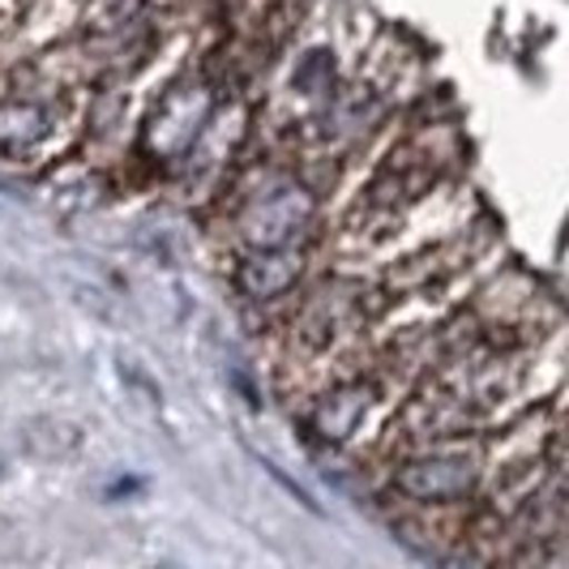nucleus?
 Returning <instances> with one entry per match:
<instances>
[{
	"instance_id": "f257e3e1",
	"label": "nucleus",
	"mask_w": 569,
	"mask_h": 569,
	"mask_svg": "<svg viewBox=\"0 0 569 569\" xmlns=\"http://www.w3.org/2000/svg\"><path fill=\"white\" fill-rule=\"evenodd\" d=\"M390 485L416 506H462L485 488V446L480 441H432L402 450Z\"/></svg>"
},
{
	"instance_id": "423d86ee",
	"label": "nucleus",
	"mask_w": 569,
	"mask_h": 569,
	"mask_svg": "<svg viewBox=\"0 0 569 569\" xmlns=\"http://www.w3.org/2000/svg\"><path fill=\"white\" fill-rule=\"evenodd\" d=\"M300 274H305V240L300 244H270V249H249L240 257L236 287L249 300H274V296H287Z\"/></svg>"
},
{
	"instance_id": "f03ea898",
	"label": "nucleus",
	"mask_w": 569,
	"mask_h": 569,
	"mask_svg": "<svg viewBox=\"0 0 569 569\" xmlns=\"http://www.w3.org/2000/svg\"><path fill=\"white\" fill-rule=\"evenodd\" d=\"M317 223V193L300 180L270 176L261 180L249 198L240 201L236 231L249 249H270V244H300Z\"/></svg>"
},
{
	"instance_id": "20e7f679",
	"label": "nucleus",
	"mask_w": 569,
	"mask_h": 569,
	"mask_svg": "<svg viewBox=\"0 0 569 569\" xmlns=\"http://www.w3.org/2000/svg\"><path fill=\"white\" fill-rule=\"evenodd\" d=\"M60 94H43V90H4L0 94V154L22 163L57 142V120H60Z\"/></svg>"
},
{
	"instance_id": "7ed1b4c3",
	"label": "nucleus",
	"mask_w": 569,
	"mask_h": 569,
	"mask_svg": "<svg viewBox=\"0 0 569 569\" xmlns=\"http://www.w3.org/2000/svg\"><path fill=\"white\" fill-rule=\"evenodd\" d=\"M369 321V300H365V287L360 283H342L335 279L330 287L313 291L300 313L291 321V347L309 360H321L326 351H335L351 335H360Z\"/></svg>"
},
{
	"instance_id": "39448f33",
	"label": "nucleus",
	"mask_w": 569,
	"mask_h": 569,
	"mask_svg": "<svg viewBox=\"0 0 569 569\" xmlns=\"http://www.w3.org/2000/svg\"><path fill=\"white\" fill-rule=\"evenodd\" d=\"M381 399V381L372 372H356V377H339L330 381V390H321L309 411V428H313L321 441L342 446L351 441L360 425L369 420V411Z\"/></svg>"
},
{
	"instance_id": "0eeeda50",
	"label": "nucleus",
	"mask_w": 569,
	"mask_h": 569,
	"mask_svg": "<svg viewBox=\"0 0 569 569\" xmlns=\"http://www.w3.org/2000/svg\"><path fill=\"white\" fill-rule=\"evenodd\" d=\"M22 446L39 462H64V458H73L82 450V428L69 425V420H57V416H39V420L22 425Z\"/></svg>"
}]
</instances>
